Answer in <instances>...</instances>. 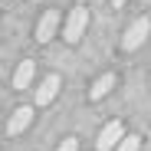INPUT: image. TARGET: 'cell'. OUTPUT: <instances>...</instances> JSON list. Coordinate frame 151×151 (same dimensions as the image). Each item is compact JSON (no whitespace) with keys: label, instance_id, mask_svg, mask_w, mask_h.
<instances>
[{"label":"cell","instance_id":"1","mask_svg":"<svg viewBox=\"0 0 151 151\" xmlns=\"http://www.w3.org/2000/svg\"><path fill=\"white\" fill-rule=\"evenodd\" d=\"M86 27H89V10H86V7H76V10L69 13V20H66V27H63V40H66L69 46H76V43L82 40Z\"/></svg>","mask_w":151,"mask_h":151},{"label":"cell","instance_id":"2","mask_svg":"<svg viewBox=\"0 0 151 151\" xmlns=\"http://www.w3.org/2000/svg\"><path fill=\"white\" fill-rule=\"evenodd\" d=\"M122 138H125V125L115 118V122H109L102 132H99V138H95V148L99 151H115L118 145H122Z\"/></svg>","mask_w":151,"mask_h":151},{"label":"cell","instance_id":"3","mask_svg":"<svg viewBox=\"0 0 151 151\" xmlns=\"http://www.w3.org/2000/svg\"><path fill=\"white\" fill-rule=\"evenodd\" d=\"M148 33H151V20H148V17H138V20L132 23V27L125 30L122 46H125V49H138V46L148 40Z\"/></svg>","mask_w":151,"mask_h":151},{"label":"cell","instance_id":"4","mask_svg":"<svg viewBox=\"0 0 151 151\" xmlns=\"http://www.w3.org/2000/svg\"><path fill=\"white\" fill-rule=\"evenodd\" d=\"M56 30H59V13L56 10H46L40 17V23H36V40L40 43H49V40L56 36Z\"/></svg>","mask_w":151,"mask_h":151},{"label":"cell","instance_id":"5","mask_svg":"<svg viewBox=\"0 0 151 151\" xmlns=\"http://www.w3.org/2000/svg\"><path fill=\"white\" fill-rule=\"evenodd\" d=\"M30 122H33V109L30 105H20L10 115V122H7V135H23V132L30 128Z\"/></svg>","mask_w":151,"mask_h":151},{"label":"cell","instance_id":"6","mask_svg":"<svg viewBox=\"0 0 151 151\" xmlns=\"http://www.w3.org/2000/svg\"><path fill=\"white\" fill-rule=\"evenodd\" d=\"M59 86H63V79H59V76H46V79L36 86V105H49V102L56 99Z\"/></svg>","mask_w":151,"mask_h":151},{"label":"cell","instance_id":"7","mask_svg":"<svg viewBox=\"0 0 151 151\" xmlns=\"http://www.w3.org/2000/svg\"><path fill=\"white\" fill-rule=\"evenodd\" d=\"M112 89H115V72H105V76H99V79L92 82V89H89V99H92V102H99V99H105Z\"/></svg>","mask_w":151,"mask_h":151},{"label":"cell","instance_id":"8","mask_svg":"<svg viewBox=\"0 0 151 151\" xmlns=\"http://www.w3.org/2000/svg\"><path fill=\"white\" fill-rule=\"evenodd\" d=\"M33 72H36V63L33 59H23L17 66V72H13V89H27L33 82Z\"/></svg>","mask_w":151,"mask_h":151},{"label":"cell","instance_id":"9","mask_svg":"<svg viewBox=\"0 0 151 151\" xmlns=\"http://www.w3.org/2000/svg\"><path fill=\"white\" fill-rule=\"evenodd\" d=\"M141 148V138H135V135H125L122 138V145L115 148V151H138Z\"/></svg>","mask_w":151,"mask_h":151},{"label":"cell","instance_id":"10","mask_svg":"<svg viewBox=\"0 0 151 151\" xmlns=\"http://www.w3.org/2000/svg\"><path fill=\"white\" fill-rule=\"evenodd\" d=\"M56 151H79V141H76V138H66V141H63Z\"/></svg>","mask_w":151,"mask_h":151},{"label":"cell","instance_id":"11","mask_svg":"<svg viewBox=\"0 0 151 151\" xmlns=\"http://www.w3.org/2000/svg\"><path fill=\"white\" fill-rule=\"evenodd\" d=\"M125 4H128V0H112V7H125Z\"/></svg>","mask_w":151,"mask_h":151},{"label":"cell","instance_id":"12","mask_svg":"<svg viewBox=\"0 0 151 151\" xmlns=\"http://www.w3.org/2000/svg\"><path fill=\"white\" fill-rule=\"evenodd\" d=\"M82 4H86V0H82Z\"/></svg>","mask_w":151,"mask_h":151}]
</instances>
